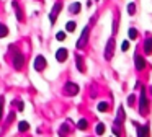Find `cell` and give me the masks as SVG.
I'll list each match as a JSON object with an SVG mask.
<instances>
[{
    "instance_id": "6da1fadb",
    "label": "cell",
    "mask_w": 152,
    "mask_h": 137,
    "mask_svg": "<svg viewBox=\"0 0 152 137\" xmlns=\"http://www.w3.org/2000/svg\"><path fill=\"white\" fill-rule=\"evenodd\" d=\"M139 113L141 114H147L149 113V101L145 98V90H141V96H139Z\"/></svg>"
},
{
    "instance_id": "7a4b0ae2",
    "label": "cell",
    "mask_w": 152,
    "mask_h": 137,
    "mask_svg": "<svg viewBox=\"0 0 152 137\" xmlns=\"http://www.w3.org/2000/svg\"><path fill=\"white\" fill-rule=\"evenodd\" d=\"M88 34H90V26H85L82 34H80V38H79V41H77V49H83L87 46V42H88Z\"/></svg>"
},
{
    "instance_id": "3957f363",
    "label": "cell",
    "mask_w": 152,
    "mask_h": 137,
    "mask_svg": "<svg viewBox=\"0 0 152 137\" xmlns=\"http://www.w3.org/2000/svg\"><path fill=\"white\" fill-rule=\"evenodd\" d=\"M61 10H62V2H56V3H54V7H53V10H51V13H49L51 25H54V23H56V20H57V16H59Z\"/></svg>"
},
{
    "instance_id": "277c9868",
    "label": "cell",
    "mask_w": 152,
    "mask_h": 137,
    "mask_svg": "<svg viewBox=\"0 0 152 137\" xmlns=\"http://www.w3.org/2000/svg\"><path fill=\"white\" fill-rule=\"evenodd\" d=\"M25 65V57L21 52H15L13 54V68L15 70H21Z\"/></svg>"
},
{
    "instance_id": "5b68a950",
    "label": "cell",
    "mask_w": 152,
    "mask_h": 137,
    "mask_svg": "<svg viewBox=\"0 0 152 137\" xmlns=\"http://www.w3.org/2000/svg\"><path fill=\"white\" fill-rule=\"evenodd\" d=\"M64 93L70 95V96H75V95L79 93V85L72 83V82H67V83L64 85Z\"/></svg>"
},
{
    "instance_id": "8992f818",
    "label": "cell",
    "mask_w": 152,
    "mask_h": 137,
    "mask_svg": "<svg viewBox=\"0 0 152 137\" xmlns=\"http://www.w3.org/2000/svg\"><path fill=\"white\" fill-rule=\"evenodd\" d=\"M46 65H48L46 59H44L43 55H38V57L34 59L33 68H34V70H36V72H41V70H44V68H46Z\"/></svg>"
},
{
    "instance_id": "52a82bcc",
    "label": "cell",
    "mask_w": 152,
    "mask_h": 137,
    "mask_svg": "<svg viewBox=\"0 0 152 137\" xmlns=\"http://www.w3.org/2000/svg\"><path fill=\"white\" fill-rule=\"evenodd\" d=\"M113 52H115V39L110 38L108 42H106V47H105V59L110 60L113 57Z\"/></svg>"
},
{
    "instance_id": "ba28073f",
    "label": "cell",
    "mask_w": 152,
    "mask_h": 137,
    "mask_svg": "<svg viewBox=\"0 0 152 137\" xmlns=\"http://www.w3.org/2000/svg\"><path fill=\"white\" fill-rule=\"evenodd\" d=\"M67 55H69L67 49H66V47H61V49H57V51H56V60L64 62V60L67 59Z\"/></svg>"
},
{
    "instance_id": "9c48e42d",
    "label": "cell",
    "mask_w": 152,
    "mask_h": 137,
    "mask_svg": "<svg viewBox=\"0 0 152 137\" xmlns=\"http://www.w3.org/2000/svg\"><path fill=\"white\" fill-rule=\"evenodd\" d=\"M134 64H136V68H137V70H142V68L145 67V60H144V57H142V55H139V54H136V57H134Z\"/></svg>"
},
{
    "instance_id": "30bf717a",
    "label": "cell",
    "mask_w": 152,
    "mask_h": 137,
    "mask_svg": "<svg viewBox=\"0 0 152 137\" xmlns=\"http://www.w3.org/2000/svg\"><path fill=\"white\" fill-rule=\"evenodd\" d=\"M123 121H124V109H123V106H119V109H118V116H116V119H115V126H121L123 124Z\"/></svg>"
},
{
    "instance_id": "8fae6325",
    "label": "cell",
    "mask_w": 152,
    "mask_h": 137,
    "mask_svg": "<svg viewBox=\"0 0 152 137\" xmlns=\"http://www.w3.org/2000/svg\"><path fill=\"white\" fill-rule=\"evenodd\" d=\"M144 52H145L147 55L152 54V36L145 39V42H144Z\"/></svg>"
},
{
    "instance_id": "7c38bea8",
    "label": "cell",
    "mask_w": 152,
    "mask_h": 137,
    "mask_svg": "<svg viewBox=\"0 0 152 137\" xmlns=\"http://www.w3.org/2000/svg\"><path fill=\"white\" fill-rule=\"evenodd\" d=\"M75 64H77V68H79L80 72H85V64H83L82 55H75Z\"/></svg>"
},
{
    "instance_id": "4fadbf2b",
    "label": "cell",
    "mask_w": 152,
    "mask_h": 137,
    "mask_svg": "<svg viewBox=\"0 0 152 137\" xmlns=\"http://www.w3.org/2000/svg\"><path fill=\"white\" fill-rule=\"evenodd\" d=\"M80 8H82V5H80L79 2H75V3H72V5L69 7V12L72 13V15H77V13L80 12Z\"/></svg>"
},
{
    "instance_id": "5bb4252c",
    "label": "cell",
    "mask_w": 152,
    "mask_h": 137,
    "mask_svg": "<svg viewBox=\"0 0 152 137\" xmlns=\"http://www.w3.org/2000/svg\"><path fill=\"white\" fill-rule=\"evenodd\" d=\"M13 7H15V15H17V18L20 20V21H23V12H21L20 5H18L17 2H13Z\"/></svg>"
},
{
    "instance_id": "9a60e30c",
    "label": "cell",
    "mask_w": 152,
    "mask_h": 137,
    "mask_svg": "<svg viewBox=\"0 0 152 137\" xmlns=\"http://www.w3.org/2000/svg\"><path fill=\"white\" fill-rule=\"evenodd\" d=\"M28 129H30V124H28L26 121H20V122H18V130H20V132H26Z\"/></svg>"
},
{
    "instance_id": "2e32d148",
    "label": "cell",
    "mask_w": 152,
    "mask_h": 137,
    "mask_svg": "<svg viewBox=\"0 0 152 137\" xmlns=\"http://www.w3.org/2000/svg\"><path fill=\"white\" fill-rule=\"evenodd\" d=\"M137 136H139V137H142V136H149V126L137 127Z\"/></svg>"
},
{
    "instance_id": "e0dca14e",
    "label": "cell",
    "mask_w": 152,
    "mask_h": 137,
    "mask_svg": "<svg viewBox=\"0 0 152 137\" xmlns=\"http://www.w3.org/2000/svg\"><path fill=\"white\" fill-rule=\"evenodd\" d=\"M98 111L100 113H106V111H108V108H110V104L108 103H105V101H102V103H98Z\"/></svg>"
},
{
    "instance_id": "ac0fdd59",
    "label": "cell",
    "mask_w": 152,
    "mask_h": 137,
    "mask_svg": "<svg viewBox=\"0 0 152 137\" xmlns=\"http://www.w3.org/2000/svg\"><path fill=\"white\" fill-rule=\"evenodd\" d=\"M8 34V28L4 25V23H0V38H5Z\"/></svg>"
},
{
    "instance_id": "d6986e66",
    "label": "cell",
    "mask_w": 152,
    "mask_h": 137,
    "mask_svg": "<svg viewBox=\"0 0 152 137\" xmlns=\"http://www.w3.org/2000/svg\"><path fill=\"white\" fill-rule=\"evenodd\" d=\"M74 29H75V21H69V23H66V31H67V33H72Z\"/></svg>"
},
{
    "instance_id": "ffe728a7",
    "label": "cell",
    "mask_w": 152,
    "mask_h": 137,
    "mask_svg": "<svg viewBox=\"0 0 152 137\" xmlns=\"http://www.w3.org/2000/svg\"><path fill=\"white\" fill-rule=\"evenodd\" d=\"M87 126H88V122H87V119H80L79 122H77V127H79V129H87Z\"/></svg>"
},
{
    "instance_id": "44dd1931",
    "label": "cell",
    "mask_w": 152,
    "mask_h": 137,
    "mask_svg": "<svg viewBox=\"0 0 152 137\" xmlns=\"http://www.w3.org/2000/svg\"><path fill=\"white\" fill-rule=\"evenodd\" d=\"M67 132H69V124H64V126L59 129V134H61V136H64V134H67Z\"/></svg>"
},
{
    "instance_id": "7402d4cb",
    "label": "cell",
    "mask_w": 152,
    "mask_h": 137,
    "mask_svg": "<svg viewBox=\"0 0 152 137\" xmlns=\"http://www.w3.org/2000/svg\"><path fill=\"white\" fill-rule=\"evenodd\" d=\"M128 34H129V38H131V39H136V38H137V31H136L134 28H131V29H129V31H128Z\"/></svg>"
},
{
    "instance_id": "603a6c76",
    "label": "cell",
    "mask_w": 152,
    "mask_h": 137,
    "mask_svg": "<svg viewBox=\"0 0 152 137\" xmlns=\"http://www.w3.org/2000/svg\"><path fill=\"white\" fill-rule=\"evenodd\" d=\"M128 13H129V15H134V13H136V5H134V3H129V5H128Z\"/></svg>"
},
{
    "instance_id": "cb8c5ba5",
    "label": "cell",
    "mask_w": 152,
    "mask_h": 137,
    "mask_svg": "<svg viewBox=\"0 0 152 137\" xmlns=\"http://www.w3.org/2000/svg\"><path fill=\"white\" fill-rule=\"evenodd\" d=\"M2 116H4V96H0V122H2Z\"/></svg>"
},
{
    "instance_id": "d4e9b609",
    "label": "cell",
    "mask_w": 152,
    "mask_h": 137,
    "mask_svg": "<svg viewBox=\"0 0 152 137\" xmlns=\"http://www.w3.org/2000/svg\"><path fill=\"white\" fill-rule=\"evenodd\" d=\"M95 132L102 136V134L105 132V126H103V124H98V126H96V129H95Z\"/></svg>"
},
{
    "instance_id": "484cf974",
    "label": "cell",
    "mask_w": 152,
    "mask_h": 137,
    "mask_svg": "<svg viewBox=\"0 0 152 137\" xmlns=\"http://www.w3.org/2000/svg\"><path fill=\"white\" fill-rule=\"evenodd\" d=\"M56 39H57V41H64V39H66V33H64V31H59V33L56 34Z\"/></svg>"
},
{
    "instance_id": "4316f807",
    "label": "cell",
    "mask_w": 152,
    "mask_h": 137,
    "mask_svg": "<svg viewBox=\"0 0 152 137\" xmlns=\"http://www.w3.org/2000/svg\"><path fill=\"white\" fill-rule=\"evenodd\" d=\"M15 104H17L18 111H23V101H15Z\"/></svg>"
},
{
    "instance_id": "83f0119b",
    "label": "cell",
    "mask_w": 152,
    "mask_h": 137,
    "mask_svg": "<svg viewBox=\"0 0 152 137\" xmlns=\"http://www.w3.org/2000/svg\"><path fill=\"white\" fill-rule=\"evenodd\" d=\"M121 49H123V51H128V49H129V42L124 41V42L121 44Z\"/></svg>"
},
{
    "instance_id": "f1b7e54d",
    "label": "cell",
    "mask_w": 152,
    "mask_h": 137,
    "mask_svg": "<svg viewBox=\"0 0 152 137\" xmlns=\"http://www.w3.org/2000/svg\"><path fill=\"white\" fill-rule=\"evenodd\" d=\"M134 98H136L134 95H129V98H128V104H129V106H131V104L134 103Z\"/></svg>"
},
{
    "instance_id": "f546056e",
    "label": "cell",
    "mask_w": 152,
    "mask_h": 137,
    "mask_svg": "<svg viewBox=\"0 0 152 137\" xmlns=\"http://www.w3.org/2000/svg\"><path fill=\"white\" fill-rule=\"evenodd\" d=\"M13 117H15V113H12L10 116H8V122H12V121H13Z\"/></svg>"
},
{
    "instance_id": "4dcf8cb0",
    "label": "cell",
    "mask_w": 152,
    "mask_h": 137,
    "mask_svg": "<svg viewBox=\"0 0 152 137\" xmlns=\"http://www.w3.org/2000/svg\"><path fill=\"white\" fill-rule=\"evenodd\" d=\"M151 90H152V88H151Z\"/></svg>"
}]
</instances>
